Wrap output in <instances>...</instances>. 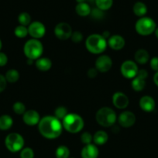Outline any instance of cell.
Here are the masks:
<instances>
[{
    "mask_svg": "<svg viewBox=\"0 0 158 158\" xmlns=\"http://www.w3.org/2000/svg\"><path fill=\"white\" fill-rule=\"evenodd\" d=\"M12 110H13L14 113L18 115H23L24 113L26 112V106L24 105V103H22V102H15V103L12 106Z\"/></svg>",
    "mask_w": 158,
    "mask_h": 158,
    "instance_id": "obj_31",
    "label": "cell"
},
{
    "mask_svg": "<svg viewBox=\"0 0 158 158\" xmlns=\"http://www.w3.org/2000/svg\"><path fill=\"white\" fill-rule=\"evenodd\" d=\"M108 43L105 37L100 34H91L85 41V46L88 52L93 54H102L106 49Z\"/></svg>",
    "mask_w": 158,
    "mask_h": 158,
    "instance_id": "obj_2",
    "label": "cell"
},
{
    "mask_svg": "<svg viewBox=\"0 0 158 158\" xmlns=\"http://www.w3.org/2000/svg\"><path fill=\"white\" fill-rule=\"evenodd\" d=\"M156 28L154 20L150 17L143 16L139 18L135 24V29L139 35L143 36L151 35Z\"/></svg>",
    "mask_w": 158,
    "mask_h": 158,
    "instance_id": "obj_6",
    "label": "cell"
},
{
    "mask_svg": "<svg viewBox=\"0 0 158 158\" xmlns=\"http://www.w3.org/2000/svg\"><path fill=\"white\" fill-rule=\"evenodd\" d=\"M99 154V148L95 144H93V143L85 145L82 148L81 152V158H98Z\"/></svg>",
    "mask_w": 158,
    "mask_h": 158,
    "instance_id": "obj_17",
    "label": "cell"
},
{
    "mask_svg": "<svg viewBox=\"0 0 158 158\" xmlns=\"http://www.w3.org/2000/svg\"><path fill=\"white\" fill-rule=\"evenodd\" d=\"M153 82H154L155 85L158 86V72H156V73L153 76Z\"/></svg>",
    "mask_w": 158,
    "mask_h": 158,
    "instance_id": "obj_41",
    "label": "cell"
},
{
    "mask_svg": "<svg viewBox=\"0 0 158 158\" xmlns=\"http://www.w3.org/2000/svg\"><path fill=\"white\" fill-rule=\"evenodd\" d=\"M20 158H34V152L32 148H23L20 152Z\"/></svg>",
    "mask_w": 158,
    "mask_h": 158,
    "instance_id": "obj_32",
    "label": "cell"
},
{
    "mask_svg": "<svg viewBox=\"0 0 158 158\" xmlns=\"http://www.w3.org/2000/svg\"><path fill=\"white\" fill-rule=\"evenodd\" d=\"M77 3H81V2H85V0H76Z\"/></svg>",
    "mask_w": 158,
    "mask_h": 158,
    "instance_id": "obj_43",
    "label": "cell"
},
{
    "mask_svg": "<svg viewBox=\"0 0 158 158\" xmlns=\"http://www.w3.org/2000/svg\"><path fill=\"white\" fill-rule=\"evenodd\" d=\"M13 124V120L7 114L0 116V131H6L10 129Z\"/></svg>",
    "mask_w": 158,
    "mask_h": 158,
    "instance_id": "obj_22",
    "label": "cell"
},
{
    "mask_svg": "<svg viewBox=\"0 0 158 158\" xmlns=\"http://www.w3.org/2000/svg\"><path fill=\"white\" fill-rule=\"evenodd\" d=\"M8 59L7 55L2 52H0V67L5 66L8 63Z\"/></svg>",
    "mask_w": 158,
    "mask_h": 158,
    "instance_id": "obj_37",
    "label": "cell"
},
{
    "mask_svg": "<svg viewBox=\"0 0 158 158\" xmlns=\"http://www.w3.org/2000/svg\"><path fill=\"white\" fill-rule=\"evenodd\" d=\"M98 70L95 68H91L88 71V76L90 78H94L97 76Z\"/></svg>",
    "mask_w": 158,
    "mask_h": 158,
    "instance_id": "obj_40",
    "label": "cell"
},
{
    "mask_svg": "<svg viewBox=\"0 0 158 158\" xmlns=\"http://www.w3.org/2000/svg\"><path fill=\"white\" fill-rule=\"evenodd\" d=\"M154 33H155V35H156V38L158 39V27L156 28V29H155V31H154Z\"/></svg>",
    "mask_w": 158,
    "mask_h": 158,
    "instance_id": "obj_42",
    "label": "cell"
},
{
    "mask_svg": "<svg viewBox=\"0 0 158 158\" xmlns=\"http://www.w3.org/2000/svg\"><path fill=\"white\" fill-rule=\"evenodd\" d=\"M97 123L103 127H109L115 124L117 119L116 112L109 107H102L95 114Z\"/></svg>",
    "mask_w": 158,
    "mask_h": 158,
    "instance_id": "obj_5",
    "label": "cell"
},
{
    "mask_svg": "<svg viewBox=\"0 0 158 158\" xmlns=\"http://www.w3.org/2000/svg\"><path fill=\"white\" fill-rule=\"evenodd\" d=\"M96 6L102 11L108 10L112 6L113 0H94Z\"/></svg>",
    "mask_w": 158,
    "mask_h": 158,
    "instance_id": "obj_26",
    "label": "cell"
},
{
    "mask_svg": "<svg viewBox=\"0 0 158 158\" xmlns=\"http://www.w3.org/2000/svg\"><path fill=\"white\" fill-rule=\"evenodd\" d=\"M36 67L42 72H46L52 67V61L46 57H40L35 62Z\"/></svg>",
    "mask_w": 158,
    "mask_h": 158,
    "instance_id": "obj_18",
    "label": "cell"
},
{
    "mask_svg": "<svg viewBox=\"0 0 158 158\" xmlns=\"http://www.w3.org/2000/svg\"><path fill=\"white\" fill-rule=\"evenodd\" d=\"M14 34H15V35L17 38H25L29 34V32H28V28H26V26H21V25L17 26L15 28V29H14Z\"/></svg>",
    "mask_w": 158,
    "mask_h": 158,
    "instance_id": "obj_29",
    "label": "cell"
},
{
    "mask_svg": "<svg viewBox=\"0 0 158 158\" xmlns=\"http://www.w3.org/2000/svg\"><path fill=\"white\" fill-rule=\"evenodd\" d=\"M131 86L133 90L136 91V92H140L145 88L146 80L138 77H136L132 80Z\"/></svg>",
    "mask_w": 158,
    "mask_h": 158,
    "instance_id": "obj_24",
    "label": "cell"
},
{
    "mask_svg": "<svg viewBox=\"0 0 158 158\" xmlns=\"http://www.w3.org/2000/svg\"><path fill=\"white\" fill-rule=\"evenodd\" d=\"M71 40L74 43H79L83 40V35L79 31H74V32H73L72 35H71Z\"/></svg>",
    "mask_w": 158,
    "mask_h": 158,
    "instance_id": "obj_34",
    "label": "cell"
},
{
    "mask_svg": "<svg viewBox=\"0 0 158 158\" xmlns=\"http://www.w3.org/2000/svg\"><path fill=\"white\" fill-rule=\"evenodd\" d=\"M138 71H139V69H138L137 64L136 62L133 60H125L121 65V73L125 78L129 79V80L130 79L133 80V78H135L137 76Z\"/></svg>",
    "mask_w": 158,
    "mask_h": 158,
    "instance_id": "obj_8",
    "label": "cell"
},
{
    "mask_svg": "<svg viewBox=\"0 0 158 158\" xmlns=\"http://www.w3.org/2000/svg\"><path fill=\"white\" fill-rule=\"evenodd\" d=\"M133 13L138 17H143L147 12V7L145 3L142 2H136L133 7Z\"/></svg>",
    "mask_w": 158,
    "mask_h": 158,
    "instance_id": "obj_23",
    "label": "cell"
},
{
    "mask_svg": "<svg viewBox=\"0 0 158 158\" xmlns=\"http://www.w3.org/2000/svg\"><path fill=\"white\" fill-rule=\"evenodd\" d=\"M23 52L28 60H37L40 58L43 52V46L39 40H29L23 46Z\"/></svg>",
    "mask_w": 158,
    "mask_h": 158,
    "instance_id": "obj_4",
    "label": "cell"
},
{
    "mask_svg": "<svg viewBox=\"0 0 158 158\" xmlns=\"http://www.w3.org/2000/svg\"><path fill=\"white\" fill-rule=\"evenodd\" d=\"M139 107L147 113H150L154 110L156 103H155L154 99L150 96H143L141 97L139 102Z\"/></svg>",
    "mask_w": 158,
    "mask_h": 158,
    "instance_id": "obj_16",
    "label": "cell"
},
{
    "mask_svg": "<svg viewBox=\"0 0 158 158\" xmlns=\"http://www.w3.org/2000/svg\"><path fill=\"white\" fill-rule=\"evenodd\" d=\"M136 115L133 112L129 110L121 113L118 117V122L121 127L124 128L131 127L136 123Z\"/></svg>",
    "mask_w": 158,
    "mask_h": 158,
    "instance_id": "obj_12",
    "label": "cell"
},
{
    "mask_svg": "<svg viewBox=\"0 0 158 158\" xmlns=\"http://www.w3.org/2000/svg\"><path fill=\"white\" fill-rule=\"evenodd\" d=\"M5 77H6L7 83H16L19 80V79H20V73H19L18 70H16L15 69H9L6 72Z\"/></svg>",
    "mask_w": 158,
    "mask_h": 158,
    "instance_id": "obj_25",
    "label": "cell"
},
{
    "mask_svg": "<svg viewBox=\"0 0 158 158\" xmlns=\"http://www.w3.org/2000/svg\"><path fill=\"white\" fill-rule=\"evenodd\" d=\"M108 46L111 48L113 50H121L123 49L125 46V39L120 35H113L108 38Z\"/></svg>",
    "mask_w": 158,
    "mask_h": 158,
    "instance_id": "obj_15",
    "label": "cell"
},
{
    "mask_svg": "<svg viewBox=\"0 0 158 158\" xmlns=\"http://www.w3.org/2000/svg\"><path fill=\"white\" fill-rule=\"evenodd\" d=\"M28 32L33 39L39 40L44 36L46 33V27L40 22H33L28 26Z\"/></svg>",
    "mask_w": 158,
    "mask_h": 158,
    "instance_id": "obj_10",
    "label": "cell"
},
{
    "mask_svg": "<svg viewBox=\"0 0 158 158\" xmlns=\"http://www.w3.org/2000/svg\"><path fill=\"white\" fill-rule=\"evenodd\" d=\"M2 48V40H0V52H1Z\"/></svg>",
    "mask_w": 158,
    "mask_h": 158,
    "instance_id": "obj_44",
    "label": "cell"
},
{
    "mask_svg": "<svg viewBox=\"0 0 158 158\" xmlns=\"http://www.w3.org/2000/svg\"><path fill=\"white\" fill-rule=\"evenodd\" d=\"M24 139L18 133H11L5 139V145L8 151L12 153L21 151L24 147Z\"/></svg>",
    "mask_w": 158,
    "mask_h": 158,
    "instance_id": "obj_7",
    "label": "cell"
},
{
    "mask_svg": "<svg viewBox=\"0 0 158 158\" xmlns=\"http://www.w3.org/2000/svg\"><path fill=\"white\" fill-rule=\"evenodd\" d=\"M23 120L25 124L28 126H35L39 124L40 121V117L39 113L34 110H29L24 113L23 116Z\"/></svg>",
    "mask_w": 158,
    "mask_h": 158,
    "instance_id": "obj_14",
    "label": "cell"
},
{
    "mask_svg": "<svg viewBox=\"0 0 158 158\" xmlns=\"http://www.w3.org/2000/svg\"><path fill=\"white\" fill-rule=\"evenodd\" d=\"M38 129L43 137L53 140L59 137L63 131L62 122L54 116H45L40 119Z\"/></svg>",
    "mask_w": 158,
    "mask_h": 158,
    "instance_id": "obj_1",
    "label": "cell"
},
{
    "mask_svg": "<svg viewBox=\"0 0 158 158\" xmlns=\"http://www.w3.org/2000/svg\"><path fill=\"white\" fill-rule=\"evenodd\" d=\"M112 103L118 109H125L129 106L128 97L122 92H116L112 96Z\"/></svg>",
    "mask_w": 158,
    "mask_h": 158,
    "instance_id": "obj_13",
    "label": "cell"
},
{
    "mask_svg": "<svg viewBox=\"0 0 158 158\" xmlns=\"http://www.w3.org/2000/svg\"><path fill=\"white\" fill-rule=\"evenodd\" d=\"M69 158H73V157H69Z\"/></svg>",
    "mask_w": 158,
    "mask_h": 158,
    "instance_id": "obj_45",
    "label": "cell"
},
{
    "mask_svg": "<svg viewBox=\"0 0 158 158\" xmlns=\"http://www.w3.org/2000/svg\"><path fill=\"white\" fill-rule=\"evenodd\" d=\"M150 67H151V69H153V70L158 72V57H153V58L150 60Z\"/></svg>",
    "mask_w": 158,
    "mask_h": 158,
    "instance_id": "obj_35",
    "label": "cell"
},
{
    "mask_svg": "<svg viewBox=\"0 0 158 158\" xmlns=\"http://www.w3.org/2000/svg\"><path fill=\"white\" fill-rule=\"evenodd\" d=\"M56 158H69L70 151L68 148L64 145H60L56 149Z\"/></svg>",
    "mask_w": 158,
    "mask_h": 158,
    "instance_id": "obj_27",
    "label": "cell"
},
{
    "mask_svg": "<svg viewBox=\"0 0 158 158\" xmlns=\"http://www.w3.org/2000/svg\"><path fill=\"white\" fill-rule=\"evenodd\" d=\"M108 140V136L105 131H99L93 135V141L95 145H104L107 143Z\"/></svg>",
    "mask_w": 158,
    "mask_h": 158,
    "instance_id": "obj_21",
    "label": "cell"
},
{
    "mask_svg": "<svg viewBox=\"0 0 158 158\" xmlns=\"http://www.w3.org/2000/svg\"><path fill=\"white\" fill-rule=\"evenodd\" d=\"M94 66L98 72L107 73L112 66V60L108 56L101 55L96 60Z\"/></svg>",
    "mask_w": 158,
    "mask_h": 158,
    "instance_id": "obj_11",
    "label": "cell"
},
{
    "mask_svg": "<svg viewBox=\"0 0 158 158\" xmlns=\"http://www.w3.org/2000/svg\"><path fill=\"white\" fill-rule=\"evenodd\" d=\"M136 77L143 79V80H146V79L147 78V77H148V73H147V71L146 70V69H139Z\"/></svg>",
    "mask_w": 158,
    "mask_h": 158,
    "instance_id": "obj_38",
    "label": "cell"
},
{
    "mask_svg": "<svg viewBox=\"0 0 158 158\" xmlns=\"http://www.w3.org/2000/svg\"><path fill=\"white\" fill-rule=\"evenodd\" d=\"M18 22L21 26H29L31 23V16L28 12H23L19 15Z\"/></svg>",
    "mask_w": 158,
    "mask_h": 158,
    "instance_id": "obj_28",
    "label": "cell"
},
{
    "mask_svg": "<svg viewBox=\"0 0 158 158\" xmlns=\"http://www.w3.org/2000/svg\"><path fill=\"white\" fill-rule=\"evenodd\" d=\"M6 86H7V81L5 77V76L0 74V93L3 92L6 89Z\"/></svg>",
    "mask_w": 158,
    "mask_h": 158,
    "instance_id": "obj_36",
    "label": "cell"
},
{
    "mask_svg": "<svg viewBox=\"0 0 158 158\" xmlns=\"http://www.w3.org/2000/svg\"><path fill=\"white\" fill-rule=\"evenodd\" d=\"M81 140L84 144H90L93 141V136L89 132H85L81 136Z\"/></svg>",
    "mask_w": 158,
    "mask_h": 158,
    "instance_id": "obj_33",
    "label": "cell"
},
{
    "mask_svg": "<svg viewBox=\"0 0 158 158\" xmlns=\"http://www.w3.org/2000/svg\"><path fill=\"white\" fill-rule=\"evenodd\" d=\"M102 12H103V11L100 10V9H99L97 8V9H93V10L91 11V13L92 14L93 16H94V18H101V17L102 16V14H103Z\"/></svg>",
    "mask_w": 158,
    "mask_h": 158,
    "instance_id": "obj_39",
    "label": "cell"
},
{
    "mask_svg": "<svg viewBox=\"0 0 158 158\" xmlns=\"http://www.w3.org/2000/svg\"><path fill=\"white\" fill-rule=\"evenodd\" d=\"M135 62L139 64L143 65L146 64L150 60V55L149 52L144 49H139L135 52L134 55Z\"/></svg>",
    "mask_w": 158,
    "mask_h": 158,
    "instance_id": "obj_19",
    "label": "cell"
},
{
    "mask_svg": "<svg viewBox=\"0 0 158 158\" xmlns=\"http://www.w3.org/2000/svg\"><path fill=\"white\" fill-rule=\"evenodd\" d=\"M68 114V109L66 107H64V106H62L56 108L55 111H54V117L58 119V120H60V121H62Z\"/></svg>",
    "mask_w": 158,
    "mask_h": 158,
    "instance_id": "obj_30",
    "label": "cell"
},
{
    "mask_svg": "<svg viewBox=\"0 0 158 158\" xmlns=\"http://www.w3.org/2000/svg\"><path fill=\"white\" fill-rule=\"evenodd\" d=\"M75 11L78 15L81 17H85L91 14V9L89 4H88L87 2H81L77 3L75 7Z\"/></svg>",
    "mask_w": 158,
    "mask_h": 158,
    "instance_id": "obj_20",
    "label": "cell"
},
{
    "mask_svg": "<svg viewBox=\"0 0 158 158\" xmlns=\"http://www.w3.org/2000/svg\"><path fill=\"white\" fill-rule=\"evenodd\" d=\"M63 128L71 134H77L82 131L85 126L84 120L77 114H68L62 120Z\"/></svg>",
    "mask_w": 158,
    "mask_h": 158,
    "instance_id": "obj_3",
    "label": "cell"
},
{
    "mask_svg": "<svg viewBox=\"0 0 158 158\" xmlns=\"http://www.w3.org/2000/svg\"><path fill=\"white\" fill-rule=\"evenodd\" d=\"M73 33L72 29L71 26L67 23H58L56 25L54 28V34L56 37L60 40H66L68 39H71V35Z\"/></svg>",
    "mask_w": 158,
    "mask_h": 158,
    "instance_id": "obj_9",
    "label": "cell"
}]
</instances>
